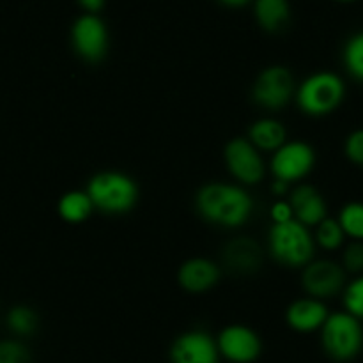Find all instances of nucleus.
I'll use <instances>...</instances> for the list:
<instances>
[{
    "label": "nucleus",
    "mask_w": 363,
    "mask_h": 363,
    "mask_svg": "<svg viewBox=\"0 0 363 363\" xmlns=\"http://www.w3.org/2000/svg\"><path fill=\"white\" fill-rule=\"evenodd\" d=\"M195 206L202 218L223 227L243 225L252 215V197L236 184L208 183L197 191Z\"/></svg>",
    "instance_id": "1"
},
{
    "label": "nucleus",
    "mask_w": 363,
    "mask_h": 363,
    "mask_svg": "<svg viewBox=\"0 0 363 363\" xmlns=\"http://www.w3.org/2000/svg\"><path fill=\"white\" fill-rule=\"evenodd\" d=\"M96 209L108 215L131 211L138 201V186L130 176L117 170H103L91 177L85 190Z\"/></svg>",
    "instance_id": "2"
},
{
    "label": "nucleus",
    "mask_w": 363,
    "mask_h": 363,
    "mask_svg": "<svg viewBox=\"0 0 363 363\" xmlns=\"http://www.w3.org/2000/svg\"><path fill=\"white\" fill-rule=\"evenodd\" d=\"M269 252L286 266H307L314 255V240L296 218L286 223H273L268 234Z\"/></svg>",
    "instance_id": "3"
},
{
    "label": "nucleus",
    "mask_w": 363,
    "mask_h": 363,
    "mask_svg": "<svg viewBox=\"0 0 363 363\" xmlns=\"http://www.w3.org/2000/svg\"><path fill=\"white\" fill-rule=\"evenodd\" d=\"M346 85L333 71H318L301 82L296 99L300 108L308 116H326L342 103Z\"/></svg>",
    "instance_id": "4"
},
{
    "label": "nucleus",
    "mask_w": 363,
    "mask_h": 363,
    "mask_svg": "<svg viewBox=\"0 0 363 363\" xmlns=\"http://www.w3.org/2000/svg\"><path fill=\"white\" fill-rule=\"evenodd\" d=\"M323 347L339 362L357 357L363 347V328L360 319L350 312H333L321 328Z\"/></svg>",
    "instance_id": "5"
},
{
    "label": "nucleus",
    "mask_w": 363,
    "mask_h": 363,
    "mask_svg": "<svg viewBox=\"0 0 363 363\" xmlns=\"http://www.w3.org/2000/svg\"><path fill=\"white\" fill-rule=\"evenodd\" d=\"M71 43L78 55L89 62H99L108 52V30L99 14L84 13L71 27Z\"/></svg>",
    "instance_id": "6"
},
{
    "label": "nucleus",
    "mask_w": 363,
    "mask_h": 363,
    "mask_svg": "<svg viewBox=\"0 0 363 363\" xmlns=\"http://www.w3.org/2000/svg\"><path fill=\"white\" fill-rule=\"evenodd\" d=\"M294 94L293 73L286 66H269L255 78L252 96L257 105L277 110L289 103Z\"/></svg>",
    "instance_id": "7"
},
{
    "label": "nucleus",
    "mask_w": 363,
    "mask_h": 363,
    "mask_svg": "<svg viewBox=\"0 0 363 363\" xmlns=\"http://www.w3.org/2000/svg\"><path fill=\"white\" fill-rule=\"evenodd\" d=\"M315 163V151L303 140L286 142L272 158V172L284 183L298 181L307 176Z\"/></svg>",
    "instance_id": "8"
},
{
    "label": "nucleus",
    "mask_w": 363,
    "mask_h": 363,
    "mask_svg": "<svg viewBox=\"0 0 363 363\" xmlns=\"http://www.w3.org/2000/svg\"><path fill=\"white\" fill-rule=\"evenodd\" d=\"M230 174L245 184H255L264 177V162L248 138H233L223 149Z\"/></svg>",
    "instance_id": "9"
},
{
    "label": "nucleus",
    "mask_w": 363,
    "mask_h": 363,
    "mask_svg": "<svg viewBox=\"0 0 363 363\" xmlns=\"http://www.w3.org/2000/svg\"><path fill=\"white\" fill-rule=\"evenodd\" d=\"M218 351L234 363H250L257 360L262 344L257 333L245 325H230L220 332L216 340Z\"/></svg>",
    "instance_id": "10"
},
{
    "label": "nucleus",
    "mask_w": 363,
    "mask_h": 363,
    "mask_svg": "<svg viewBox=\"0 0 363 363\" xmlns=\"http://www.w3.org/2000/svg\"><path fill=\"white\" fill-rule=\"evenodd\" d=\"M346 282V273L342 266L333 261L308 262L301 275L305 291L315 300L335 296Z\"/></svg>",
    "instance_id": "11"
},
{
    "label": "nucleus",
    "mask_w": 363,
    "mask_h": 363,
    "mask_svg": "<svg viewBox=\"0 0 363 363\" xmlns=\"http://www.w3.org/2000/svg\"><path fill=\"white\" fill-rule=\"evenodd\" d=\"M218 346L202 330H191L174 340L170 347L172 363H218Z\"/></svg>",
    "instance_id": "12"
},
{
    "label": "nucleus",
    "mask_w": 363,
    "mask_h": 363,
    "mask_svg": "<svg viewBox=\"0 0 363 363\" xmlns=\"http://www.w3.org/2000/svg\"><path fill=\"white\" fill-rule=\"evenodd\" d=\"M220 268L204 257L188 259L177 272V282L190 293H204L218 284Z\"/></svg>",
    "instance_id": "13"
},
{
    "label": "nucleus",
    "mask_w": 363,
    "mask_h": 363,
    "mask_svg": "<svg viewBox=\"0 0 363 363\" xmlns=\"http://www.w3.org/2000/svg\"><path fill=\"white\" fill-rule=\"evenodd\" d=\"M330 312L321 300L315 298H301L293 301L286 312L287 325L296 332H314L323 328V325L328 319Z\"/></svg>",
    "instance_id": "14"
},
{
    "label": "nucleus",
    "mask_w": 363,
    "mask_h": 363,
    "mask_svg": "<svg viewBox=\"0 0 363 363\" xmlns=\"http://www.w3.org/2000/svg\"><path fill=\"white\" fill-rule=\"evenodd\" d=\"M289 204L294 216L305 227L319 225L326 218V202L323 195L311 184H301L291 194Z\"/></svg>",
    "instance_id": "15"
},
{
    "label": "nucleus",
    "mask_w": 363,
    "mask_h": 363,
    "mask_svg": "<svg viewBox=\"0 0 363 363\" xmlns=\"http://www.w3.org/2000/svg\"><path fill=\"white\" fill-rule=\"evenodd\" d=\"M227 266L234 272L252 273L257 272L262 262V250L254 240L248 238H238L225 247L223 252Z\"/></svg>",
    "instance_id": "16"
},
{
    "label": "nucleus",
    "mask_w": 363,
    "mask_h": 363,
    "mask_svg": "<svg viewBox=\"0 0 363 363\" xmlns=\"http://www.w3.org/2000/svg\"><path fill=\"white\" fill-rule=\"evenodd\" d=\"M248 140L255 147L279 151L286 144V128L275 119H259L248 130Z\"/></svg>",
    "instance_id": "17"
},
{
    "label": "nucleus",
    "mask_w": 363,
    "mask_h": 363,
    "mask_svg": "<svg viewBox=\"0 0 363 363\" xmlns=\"http://www.w3.org/2000/svg\"><path fill=\"white\" fill-rule=\"evenodd\" d=\"M254 9L259 25L268 32L284 28L291 18V7L286 0H259Z\"/></svg>",
    "instance_id": "18"
},
{
    "label": "nucleus",
    "mask_w": 363,
    "mask_h": 363,
    "mask_svg": "<svg viewBox=\"0 0 363 363\" xmlns=\"http://www.w3.org/2000/svg\"><path fill=\"white\" fill-rule=\"evenodd\" d=\"M57 209H59V215L62 220H66L69 223H80L84 220H87L91 216L92 209L96 208L87 191L73 190L67 191V194H64L60 197Z\"/></svg>",
    "instance_id": "19"
},
{
    "label": "nucleus",
    "mask_w": 363,
    "mask_h": 363,
    "mask_svg": "<svg viewBox=\"0 0 363 363\" xmlns=\"http://www.w3.org/2000/svg\"><path fill=\"white\" fill-rule=\"evenodd\" d=\"M339 223L347 236L363 240V202H347L339 215Z\"/></svg>",
    "instance_id": "20"
},
{
    "label": "nucleus",
    "mask_w": 363,
    "mask_h": 363,
    "mask_svg": "<svg viewBox=\"0 0 363 363\" xmlns=\"http://www.w3.org/2000/svg\"><path fill=\"white\" fill-rule=\"evenodd\" d=\"M344 64L358 80H363V30L347 39L344 46Z\"/></svg>",
    "instance_id": "21"
},
{
    "label": "nucleus",
    "mask_w": 363,
    "mask_h": 363,
    "mask_svg": "<svg viewBox=\"0 0 363 363\" xmlns=\"http://www.w3.org/2000/svg\"><path fill=\"white\" fill-rule=\"evenodd\" d=\"M344 238H346V233L340 227L339 220L333 218H325L318 225V230H315V240L326 250H335L342 245Z\"/></svg>",
    "instance_id": "22"
},
{
    "label": "nucleus",
    "mask_w": 363,
    "mask_h": 363,
    "mask_svg": "<svg viewBox=\"0 0 363 363\" xmlns=\"http://www.w3.org/2000/svg\"><path fill=\"white\" fill-rule=\"evenodd\" d=\"M7 325L14 333L28 335L38 326V315L28 307H14L11 308L9 315H7Z\"/></svg>",
    "instance_id": "23"
},
{
    "label": "nucleus",
    "mask_w": 363,
    "mask_h": 363,
    "mask_svg": "<svg viewBox=\"0 0 363 363\" xmlns=\"http://www.w3.org/2000/svg\"><path fill=\"white\" fill-rule=\"evenodd\" d=\"M344 305L346 312L353 314L354 318H363V277L353 280L344 291Z\"/></svg>",
    "instance_id": "24"
},
{
    "label": "nucleus",
    "mask_w": 363,
    "mask_h": 363,
    "mask_svg": "<svg viewBox=\"0 0 363 363\" xmlns=\"http://www.w3.org/2000/svg\"><path fill=\"white\" fill-rule=\"evenodd\" d=\"M344 268L351 273L363 272V241H351L344 250Z\"/></svg>",
    "instance_id": "25"
},
{
    "label": "nucleus",
    "mask_w": 363,
    "mask_h": 363,
    "mask_svg": "<svg viewBox=\"0 0 363 363\" xmlns=\"http://www.w3.org/2000/svg\"><path fill=\"white\" fill-rule=\"evenodd\" d=\"M0 363H28V351L18 342H0Z\"/></svg>",
    "instance_id": "26"
},
{
    "label": "nucleus",
    "mask_w": 363,
    "mask_h": 363,
    "mask_svg": "<svg viewBox=\"0 0 363 363\" xmlns=\"http://www.w3.org/2000/svg\"><path fill=\"white\" fill-rule=\"evenodd\" d=\"M346 156L351 162L363 165V128L362 130H354L346 138V145H344Z\"/></svg>",
    "instance_id": "27"
},
{
    "label": "nucleus",
    "mask_w": 363,
    "mask_h": 363,
    "mask_svg": "<svg viewBox=\"0 0 363 363\" xmlns=\"http://www.w3.org/2000/svg\"><path fill=\"white\" fill-rule=\"evenodd\" d=\"M293 216H294V213H293V208H291L289 202L279 201V202H275V204L272 206V220H273V223L291 222V220H294Z\"/></svg>",
    "instance_id": "28"
},
{
    "label": "nucleus",
    "mask_w": 363,
    "mask_h": 363,
    "mask_svg": "<svg viewBox=\"0 0 363 363\" xmlns=\"http://www.w3.org/2000/svg\"><path fill=\"white\" fill-rule=\"evenodd\" d=\"M80 6L84 7L85 13L98 14L105 7V2L103 0H84V2H80Z\"/></svg>",
    "instance_id": "29"
},
{
    "label": "nucleus",
    "mask_w": 363,
    "mask_h": 363,
    "mask_svg": "<svg viewBox=\"0 0 363 363\" xmlns=\"http://www.w3.org/2000/svg\"><path fill=\"white\" fill-rule=\"evenodd\" d=\"M286 188H287V183H284V181H279V179H277L275 184H273V191H275V194H284Z\"/></svg>",
    "instance_id": "30"
}]
</instances>
